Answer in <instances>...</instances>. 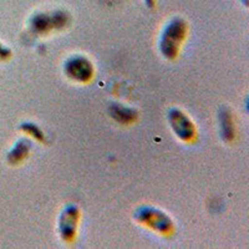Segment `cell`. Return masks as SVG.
Returning a JSON list of instances; mask_svg holds the SVG:
<instances>
[{
    "instance_id": "cell-3",
    "label": "cell",
    "mask_w": 249,
    "mask_h": 249,
    "mask_svg": "<svg viewBox=\"0 0 249 249\" xmlns=\"http://www.w3.org/2000/svg\"><path fill=\"white\" fill-rule=\"evenodd\" d=\"M64 71L68 77L80 84L91 81L95 74L92 62L84 55H74L69 57L64 65Z\"/></svg>"
},
{
    "instance_id": "cell-5",
    "label": "cell",
    "mask_w": 249,
    "mask_h": 249,
    "mask_svg": "<svg viewBox=\"0 0 249 249\" xmlns=\"http://www.w3.org/2000/svg\"><path fill=\"white\" fill-rule=\"evenodd\" d=\"M69 17L62 12H56L54 14H40L34 15L30 20L31 30L37 35H45L54 29H61L68 25Z\"/></svg>"
},
{
    "instance_id": "cell-11",
    "label": "cell",
    "mask_w": 249,
    "mask_h": 249,
    "mask_svg": "<svg viewBox=\"0 0 249 249\" xmlns=\"http://www.w3.org/2000/svg\"><path fill=\"white\" fill-rule=\"evenodd\" d=\"M10 56H12V50L0 43V60H8Z\"/></svg>"
},
{
    "instance_id": "cell-7",
    "label": "cell",
    "mask_w": 249,
    "mask_h": 249,
    "mask_svg": "<svg viewBox=\"0 0 249 249\" xmlns=\"http://www.w3.org/2000/svg\"><path fill=\"white\" fill-rule=\"evenodd\" d=\"M110 115L122 124H133L139 117V113L136 110L127 107V106L120 105V104H112L110 106Z\"/></svg>"
},
{
    "instance_id": "cell-4",
    "label": "cell",
    "mask_w": 249,
    "mask_h": 249,
    "mask_svg": "<svg viewBox=\"0 0 249 249\" xmlns=\"http://www.w3.org/2000/svg\"><path fill=\"white\" fill-rule=\"evenodd\" d=\"M168 121L173 132L179 140L184 142H192L197 137V130L192 120L179 108H172L168 112Z\"/></svg>"
},
{
    "instance_id": "cell-12",
    "label": "cell",
    "mask_w": 249,
    "mask_h": 249,
    "mask_svg": "<svg viewBox=\"0 0 249 249\" xmlns=\"http://www.w3.org/2000/svg\"><path fill=\"white\" fill-rule=\"evenodd\" d=\"M144 3H146V5L148 8H153L155 6V0H144Z\"/></svg>"
},
{
    "instance_id": "cell-1",
    "label": "cell",
    "mask_w": 249,
    "mask_h": 249,
    "mask_svg": "<svg viewBox=\"0 0 249 249\" xmlns=\"http://www.w3.org/2000/svg\"><path fill=\"white\" fill-rule=\"evenodd\" d=\"M188 26L181 18H173L164 26L160 37V49L166 59L173 60L178 56L181 46L187 36Z\"/></svg>"
},
{
    "instance_id": "cell-10",
    "label": "cell",
    "mask_w": 249,
    "mask_h": 249,
    "mask_svg": "<svg viewBox=\"0 0 249 249\" xmlns=\"http://www.w3.org/2000/svg\"><path fill=\"white\" fill-rule=\"evenodd\" d=\"M20 128H21L23 132H25L26 135H29V136L33 137L36 141L45 142V133L34 122H24V124H21Z\"/></svg>"
},
{
    "instance_id": "cell-2",
    "label": "cell",
    "mask_w": 249,
    "mask_h": 249,
    "mask_svg": "<svg viewBox=\"0 0 249 249\" xmlns=\"http://www.w3.org/2000/svg\"><path fill=\"white\" fill-rule=\"evenodd\" d=\"M137 222L161 234H168L173 230V222L164 212L155 207L143 206L139 208L135 214Z\"/></svg>"
},
{
    "instance_id": "cell-9",
    "label": "cell",
    "mask_w": 249,
    "mask_h": 249,
    "mask_svg": "<svg viewBox=\"0 0 249 249\" xmlns=\"http://www.w3.org/2000/svg\"><path fill=\"white\" fill-rule=\"evenodd\" d=\"M30 152V142L26 140H19L15 142L13 148L8 153V162L12 164H19L24 161Z\"/></svg>"
},
{
    "instance_id": "cell-6",
    "label": "cell",
    "mask_w": 249,
    "mask_h": 249,
    "mask_svg": "<svg viewBox=\"0 0 249 249\" xmlns=\"http://www.w3.org/2000/svg\"><path fill=\"white\" fill-rule=\"evenodd\" d=\"M80 222V210L75 204H69L59 217V233L68 243L74 242Z\"/></svg>"
},
{
    "instance_id": "cell-8",
    "label": "cell",
    "mask_w": 249,
    "mask_h": 249,
    "mask_svg": "<svg viewBox=\"0 0 249 249\" xmlns=\"http://www.w3.org/2000/svg\"><path fill=\"white\" fill-rule=\"evenodd\" d=\"M219 124H221L222 137L227 142L233 141V139L235 137V127L232 112L228 108H222L219 112Z\"/></svg>"
}]
</instances>
